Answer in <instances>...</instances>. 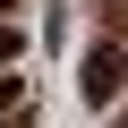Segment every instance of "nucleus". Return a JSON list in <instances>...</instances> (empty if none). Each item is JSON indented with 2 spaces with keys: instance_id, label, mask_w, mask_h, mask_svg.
Masks as SVG:
<instances>
[{
  "instance_id": "nucleus-3",
  "label": "nucleus",
  "mask_w": 128,
  "mask_h": 128,
  "mask_svg": "<svg viewBox=\"0 0 128 128\" xmlns=\"http://www.w3.org/2000/svg\"><path fill=\"white\" fill-rule=\"evenodd\" d=\"M120 77H128V60H120Z\"/></svg>"
},
{
  "instance_id": "nucleus-2",
  "label": "nucleus",
  "mask_w": 128,
  "mask_h": 128,
  "mask_svg": "<svg viewBox=\"0 0 128 128\" xmlns=\"http://www.w3.org/2000/svg\"><path fill=\"white\" fill-rule=\"evenodd\" d=\"M9 60H17V34H9V26H0V68H9Z\"/></svg>"
},
{
  "instance_id": "nucleus-4",
  "label": "nucleus",
  "mask_w": 128,
  "mask_h": 128,
  "mask_svg": "<svg viewBox=\"0 0 128 128\" xmlns=\"http://www.w3.org/2000/svg\"><path fill=\"white\" fill-rule=\"evenodd\" d=\"M0 128H9V120H0Z\"/></svg>"
},
{
  "instance_id": "nucleus-1",
  "label": "nucleus",
  "mask_w": 128,
  "mask_h": 128,
  "mask_svg": "<svg viewBox=\"0 0 128 128\" xmlns=\"http://www.w3.org/2000/svg\"><path fill=\"white\" fill-rule=\"evenodd\" d=\"M111 94H120V51H111V43H94V51H86V102L102 111Z\"/></svg>"
}]
</instances>
